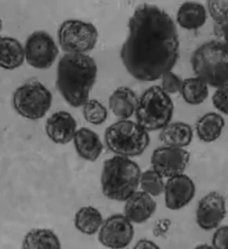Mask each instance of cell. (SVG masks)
Segmentation results:
<instances>
[{"label":"cell","mask_w":228,"mask_h":249,"mask_svg":"<svg viewBox=\"0 0 228 249\" xmlns=\"http://www.w3.org/2000/svg\"><path fill=\"white\" fill-rule=\"evenodd\" d=\"M193 138V130L183 122L171 123L161 130L159 139L166 146L184 148L189 146Z\"/></svg>","instance_id":"cell-18"},{"label":"cell","mask_w":228,"mask_h":249,"mask_svg":"<svg viewBox=\"0 0 228 249\" xmlns=\"http://www.w3.org/2000/svg\"><path fill=\"white\" fill-rule=\"evenodd\" d=\"M214 32L218 37L222 39V42L228 47V18L221 24L215 25Z\"/></svg>","instance_id":"cell-31"},{"label":"cell","mask_w":228,"mask_h":249,"mask_svg":"<svg viewBox=\"0 0 228 249\" xmlns=\"http://www.w3.org/2000/svg\"><path fill=\"white\" fill-rule=\"evenodd\" d=\"M214 249H228V225L216 229L212 238Z\"/></svg>","instance_id":"cell-30"},{"label":"cell","mask_w":228,"mask_h":249,"mask_svg":"<svg viewBox=\"0 0 228 249\" xmlns=\"http://www.w3.org/2000/svg\"><path fill=\"white\" fill-rule=\"evenodd\" d=\"M194 249H214V247L212 245H208V244H200V245L196 246V248Z\"/></svg>","instance_id":"cell-33"},{"label":"cell","mask_w":228,"mask_h":249,"mask_svg":"<svg viewBox=\"0 0 228 249\" xmlns=\"http://www.w3.org/2000/svg\"><path fill=\"white\" fill-rule=\"evenodd\" d=\"M195 194L196 186L188 176L181 174L169 178L164 189L165 206L168 210H180L193 200Z\"/></svg>","instance_id":"cell-13"},{"label":"cell","mask_w":228,"mask_h":249,"mask_svg":"<svg viewBox=\"0 0 228 249\" xmlns=\"http://www.w3.org/2000/svg\"><path fill=\"white\" fill-rule=\"evenodd\" d=\"M212 103L219 111L228 116V83L217 89L212 97Z\"/></svg>","instance_id":"cell-29"},{"label":"cell","mask_w":228,"mask_h":249,"mask_svg":"<svg viewBox=\"0 0 228 249\" xmlns=\"http://www.w3.org/2000/svg\"><path fill=\"white\" fill-rule=\"evenodd\" d=\"M174 110V102L169 94L161 87L152 86L139 99L135 111L137 123L147 131L163 129L170 124Z\"/></svg>","instance_id":"cell-5"},{"label":"cell","mask_w":228,"mask_h":249,"mask_svg":"<svg viewBox=\"0 0 228 249\" xmlns=\"http://www.w3.org/2000/svg\"><path fill=\"white\" fill-rule=\"evenodd\" d=\"M13 107L18 114L30 120L44 118L52 104V94L43 83L29 81L15 90Z\"/></svg>","instance_id":"cell-7"},{"label":"cell","mask_w":228,"mask_h":249,"mask_svg":"<svg viewBox=\"0 0 228 249\" xmlns=\"http://www.w3.org/2000/svg\"><path fill=\"white\" fill-rule=\"evenodd\" d=\"M208 10L216 25L221 24L228 18V1H208Z\"/></svg>","instance_id":"cell-27"},{"label":"cell","mask_w":228,"mask_h":249,"mask_svg":"<svg viewBox=\"0 0 228 249\" xmlns=\"http://www.w3.org/2000/svg\"><path fill=\"white\" fill-rule=\"evenodd\" d=\"M133 225L124 214H113L104 219L98 233V242L109 249H127L134 238Z\"/></svg>","instance_id":"cell-9"},{"label":"cell","mask_w":228,"mask_h":249,"mask_svg":"<svg viewBox=\"0 0 228 249\" xmlns=\"http://www.w3.org/2000/svg\"><path fill=\"white\" fill-rule=\"evenodd\" d=\"M157 210V203L152 196L144 191H136L125 201L124 215L133 224L146 223Z\"/></svg>","instance_id":"cell-15"},{"label":"cell","mask_w":228,"mask_h":249,"mask_svg":"<svg viewBox=\"0 0 228 249\" xmlns=\"http://www.w3.org/2000/svg\"><path fill=\"white\" fill-rule=\"evenodd\" d=\"M138 103L139 99L134 91L127 87L115 89L109 98V107L112 113L121 120H127L135 113Z\"/></svg>","instance_id":"cell-17"},{"label":"cell","mask_w":228,"mask_h":249,"mask_svg":"<svg viewBox=\"0 0 228 249\" xmlns=\"http://www.w3.org/2000/svg\"><path fill=\"white\" fill-rule=\"evenodd\" d=\"M82 113L87 123L94 125L103 124L108 117L107 109L96 100H88L83 106Z\"/></svg>","instance_id":"cell-26"},{"label":"cell","mask_w":228,"mask_h":249,"mask_svg":"<svg viewBox=\"0 0 228 249\" xmlns=\"http://www.w3.org/2000/svg\"><path fill=\"white\" fill-rule=\"evenodd\" d=\"M77 123L70 113L65 110L57 111L47 119L46 132L51 142L65 145L74 140L77 131Z\"/></svg>","instance_id":"cell-14"},{"label":"cell","mask_w":228,"mask_h":249,"mask_svg":"<svg viewBox=\"0 0 228 249\" xmlns=\"http://www.w3.org/2000/svg\"><path fill=\"white\" fill-rule=\"evenodd\" d=\"M132 249H161V248L151 240L140 239L136 242Z\"/></svg>","instance_id":"cell-32"},{"label":"cell","mask_w":228,"mask_h":249,"mask_svg":"<svg viewBox=\"0 0 228 249\" xmlns=\"http://www.w3.org/2000/svg\"><path fill=\"white\" fill-rule=\"evenodd\" d=\"M25 59V49L17 39L9 36L1 38V67L13 71L21 67Z\"/></svg>","instance_id":"cell-21"},{"label":"cell","mask_w":228,"mask_h":249,"mask_svg":"<svg viewBox=\"0 0 228 249\" xmlns=\"http://www.w3.org/2000/svg\"><path fill=\"white\" fill-rule=\"evenodd\" d=\"M183 81L174 72H168L162 77V89L168 94H175L181 90Z\"/></svg>","instance_id":"cell-28"},{"label":"cell","mask_w":228,"mask_h":249,"mask_svg":"<svg viewBox=\"0 0 228 249\" xmlns=\"http://www.w3.org/2000/svg\"><path fill=\"white\" fill-rule=\"evenodd\" d=\"M224 126L225 120L222 116L211 111L203 115L196 122V135L203 142H213L221 136Z\"/></svg>","instance_id":"cell-23"},{"label":"cell","mask_w":228,"mask_h":249,"mask_svg":"<svg viewBox=\"0 0 228 249\" xmlns=\"http://www.w3.org/2000/svg\"><path fill=\"white\" fill-rule=\"evenodd\" d=\"M57 39L66 53L86 54L96 47L98 32L91 22L67 20L61 24Z\"/></svg>","instance_id":"cell-8"},{"label":"cell","mask_w":228,"mask_h":249,"mask_svg":"<svg viewBox=\"0 0 228 249\" xmlns=\"http://www.w3.org/2000/svg\"><path fill=\"white\" fill-rule=\"evenodd\" d=\"M165 185L163 178L153 169L142 172L139 186L144 192L152 197H158L164 194Z\"/></svg>","instance_id":"cell-25"},{"label":"cell","mask_w":228,"mask_h":249,"mask_svg":"<svg viewBox=\"0 0 228 249\" xmlns=\"http://www.w3.org/2000/svg\"><path fill=\"white\" fill-rule=\"evenodd\" d=\"M191 64L196 77L219 89L228 83V47L220 40L203 43L194 51Z\"/></svg>","instance_id":"cell-4"},{"label":"cell","mask_w":228,"mask_h":249,"mask_svg":"<svg viewBox=\"0 0 228 249\" xmlns=\"http://www.w3.org/2000/svg\"><path fill=\"white\" fill-rule=\"evenodd\" d=\"M103 222L104 219L100 211L92 206L81 207L74 218L75 229L86 235L98 234Z\"/></svg>","instance_id":"cell-20"},{"label":"cell","mask_w":228,"mask_h":249,"mask_svg":"<svg viewBox=\"0 0 228 249\" xmlns=\"http://www.w3.org/2000/svg\"><path fill=\"white\" fill-rule=\"evenodd\" d=\"M141 170L139 164L126 157H112L104 161L100 183L103 196L107 199L125 202L138 191Z\"/></svg>","instance_id":"cell-3"},{"label":"cell","mask_w":228,"mask_h":249,"mask_svg":"<svg viewBox=\"0 0 228 249\" xmlns=\"http://www.w3.org/2000/svg\"><path fill=\"white\" fill-rule=\"evenodd\" d=\"M97 75V63L89 55L66 53L58 63L56 84L65 101L78 108L89 100Z\"/></svg>","instance_id":"cell-2"},{"label":"cell","mask_w":228,"mask_h":249,"mask_svg":"<svg viewBox=\"0 0 228 249\" xmlns=\"http://www.w3.org/2000/svg\"><path fill=\"white\" fill-rule=\"evenodd\" d=\"M104 140L109 149L117 156L134 158L145 153L150 145V135L138 123L120 120L108 127Z\"/></svg>","instance_id":"cell-6"},{"label":"cell","mask_w":228,"mask_h":249,"mask_svg":"<svg viewBox=\"0 0 228 249\" xmlns=\"http://www.w3.org/2000/svg\"><path fill=\"white\" fill-rule=\"evenodd\" d=\"M26 60L39 70H47L53 65L59 50L52 36L46 31L33 33L25 42Z\"/></svg>","instance_id":"cell-10"},{"label":"cell","mask_w":228,"mask_h":249,"mask_svg":"<svg viewBox=\"0 0 228 249\" xmlns=\"http://www.w3.org/2000/svg\"><path fill=\"white\" fill-rule=\"evenodd\" d=\"M189 161L188 151L172 146H162L154 150L150 159L154 171L168 179L183 174Z\"/></svg>","instance_id":"cell-11"},{"label":"cell","mask_w":228,"mask_h":249,"mask_svg":"<svg viewBox=\"0 0 228 249\" xmlns=\"http://www.w3.org/2000/svg\"><path fill=\"white\" fill-rule=\"evenodd\" d=\"M227 213L226 199L220 193L210 192L200 199L196 210V222L203 231L219 228Z\"/></svg>","instance_id":"cell-12"},{"label":"cell","mask_w":228,"mask_h":249,"mask_svg":"<svg viewBox=\"0 0 228 249\" xmlns=\"http://www.w3.org/2000/svg\"><path fill=\"white\" fill-rule=\"evenodd\" d=\"M176 20L183 29L196 30L206 22V9L198 2H185L179 8Z\"/></svg>","instance_id":"cell-19"},{"label":"cell","mask_w":228,"mask_h":249,"mask_svg":"<svg viewBox=\"0 0 228 249\" xmlns=\"http://www.w3.org/2000/svg\"><path fill=\"white\" fill-rule=\"evenodd\" d=\"M180 93L186 103L198 106L209 97V88L206 82L199 77H190L183 81Z\"/></svg>","instance_id":"cell-24"},{"label":"cell","mask_w":228,"mask_h":249,"mask_svg":"<svg viewBox=\"0 0 228 249\" xmlns=\"http://www.w3.org/2000/svg\"><path fill=\"white\" fill-rule=\"evenodd\" d=\"M179 57L178 31L169 15L152 4L136 8L121 49L129 74L140 82H155L171 71Z\"/></svg>","instance_id":"cell-1"},{"label":"cell","mask_w":228,"mask_h":249,"mask_svg":"<svg viewBox=\"0 0 228 249\" xmlns=\"http://www.w3.org/2000/svg\"><path fill=\"white\" fill-rule=\"evenodd\" d=\"M22 249H62L57 234L50 229H33L26 234Z\"/></svg>","instance_id":"cell-22"},{"label":"cell","mask_w":228,"mask_h":249,"mask_svg":"<svg viewBox=\"0 0 228 249\" xmlns=\"http://www.w3.org/2000/svg\"><path fill=\"white\" fill-rule=\"evenodd\" d=\"M73 142L79 156L85 160L94 162L103 152V143L99 136L90 128H79Z\"/></svg>","instance_id":"cell-16"}]
</instances>
